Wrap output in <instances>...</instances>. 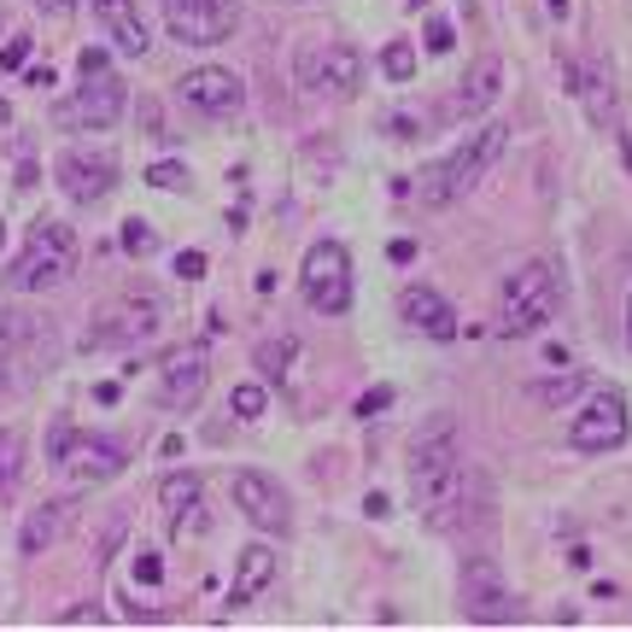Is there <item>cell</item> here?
<instances>
[{
  "instance_id": "6da1fadb",
  "label": "cell",
  "mask_w": 632,
  "mask_h": 632,
  "mask_svg": "<svg viewBox=\"0 0 632 632\" xmlns=\"http://www.w3.org/2000/svg\"><path fill=\"white\" fill-rule=\"evenodd\" d=\"M411 486H416V504L422 516L445 527L452 509L463 504V439H457V422L452 416H434L416 434L411 445Z\"/></svg>"
},
{
  "instance_id": "7a4b0ae2",
  "label": "cell",
  "mask_w": 632,
  "mask_h": 632,
  "mask_svg": "<svg viewBox=\"0 0 632 632\" xmlns=\"http://www.w3.org/2000/svg\"><path fill=\"white\" fill-rule=\"evenodd\" d=\"M504 147H509V129L504 124H486L475 135H463V147H452L439 165H427L416 176V199H422V206H434V211L439 206H457L463 194L480 188V176L504 158Z\"/></svg>"
},
{
  "instance_id": "3957f363",
  "label": "cell",
  "mask_w": 632,
  "mask_h": 632,
  "mask_svg": "<svg viewBox=\"0 0 632 632\" xmlns=\"http://www.w3.org/2000/svg\"><path fill=\"white\" fill-rule=\"evenodd\" d=\"M557 304H562V270H557V263H550V258L521 263V270L504 281V299H498V334H509V340L539 334L545 322L557 317Z\"/></svg>"
},
{
  "instance_id": "277c9868",
  "label": "cell",
  "mask_w": 632,
  "mask_h": 632,
  "mask_svg": "<svg viewBox=\"0 0 632 632\" xmlns=\"http://www.w3.org/2000/svg\"><path fill=\"white\" fill-rule=\"evenodd\" d=\"M71 270H76V235L65 222H35L24 252H18L12 270H7V288L12 293H42V288L71 281Z\"/></svg>"
},
{
  "instance_id": "5b68a950",
  "label": "cell",
  "mask_w": 632,
  "mask_h": 632,
  "mask_svg": "<svg viewBox=\"0 0 632 632\" xmlns=\"http://www.w3.org/2000/svg\"><path fill=\"white\" fill-rule=\"evenodd\" d=\"M76 76H83V89H76V100L65 106V124L112 129L117 117H124V106H129L124 76L112 71V59L100 53V48H83V59H76Z\"/></svg>"
},
{
  "instance_id": "8992f818",
  "label": "cell",
  "mask_w": 632,
  "mask_h": 632,
  "mask_svg": "<svg viewBox=\"0 0 632 632\" xmlns=\"http://www.w3.org/2000/svg\"><path fill=\"white\" fill-rule=\"evenodd\" d=\"M299 293L311 311L322 317H345L352 311V258H345L340 240H317L299 263Z\"/></svg>"
},
{
  "instance_id": "52a82bcc",
  "label": "cell",
  "mask_w": 632,
  "mask_h": 632,
  "mask_svg": "<svg viewBox=\"0 0 632 632\" xmlns=\"http://www.w3.org/2000/svg\"><path fill=\"white\" fill-rule=\"evenodd\" d=\"M293 76L304 94H334V100H352L363 89V53L345 48V42H304L293 59Z\"/></svg>"
},
{
  "instance_id": "ba28073f",
  "label": "cell",
  "mask_w": 632,
  "mask_h": 632,
  "mask_svg": "<svg viewBox=\"0 0 632 632\" xmlns=\"http://www.w3.org/2000/svg\"><path fill=\"white\" fill-rule=\"evenodd\" d=\"M53 463L71 486H100L124 475V445L100 434H76V427H53Z\"/></svg>"
},
{
  "instance_id": "9c48e42d",
  "label": "cell",
  "mask_w": 632,
  "mask_h": 632,
  "mask_svg": "<svg viewBox=\"0 0 632 632\" xmlns=\"http://www.w3.org/2000/svg\"><path fill=\"white\" fill-rule=\"evenodd\" d=\"M165 24H170L176 42H188V48H217L235 35L240 7L235 0H165Z\"/></svg>"
},
{
  "instance_id": "30bf717a",
  "label": "cell",
  "mask_w": 632,
  "mask_h": 632,
  "mask_svg": "<svg viewBox=\"0 0 632 632\" xmlns=\"http://www.w3.org/2000/svg\"><path fill=\"white\" fill-rule=\"evenodd\" d=\"M626 434H632V416H626V398L615 386H598L586 398V411L574 416V427H568L574 452H615V445H626Z\"/></svg>"
},
{
  "instance_id": "8fae6325",
  "label": "cell",
  "mask_w": 632,
  "mask_h": 632,
  "mask_svg": "<svg viewBox=\"0 0 632 632\" xmlns=\"http://www.w3.org/2000/svg\"><path fill=\"white\" fill-rule=\"evenodd\" d=\"M463 615L480 621V626L516 621V603H509V586H504L493 557H468L463 562Z\"/></svg>"
},
{
  "instance_id": "7c38bea8",
  "label": "cell",
  "mask_w": 632,
  "mask_h": 632,
  "mask_svg": "<svg viewBox=\"0 0 632 632\" xmlns=\"http://www.w3.org/2000/svg\"><path fill=\"white\" fill-rule=\"evenodd\" d=\"M59 188H65V199H76V206H94V199H106L117 188V158L112 153H83L71 147L65 158L53 165Z\"/></svg>"
},
{
  "instance_id": "4fadbf2b",
  "label": "cell",
  "mask_w": 632,
  "mask_h": 632,
  "mask_svg": "<svg viewBox=\"0 0 632 632\" xmlns=\"http://www.w3.org/2000/svg\"><path fill=\"white\" fill-rule=\"evenodd\" d=\"M235 509L258 527V533H288V527H293L288 493H281L270 475H258V468H240V475H235Z\"/></svg>"
},
{
  "instance_id": "5bb4252c",
  "label": "cell",
  "mask_w": 632,
  "mask_h": 632,
  "mask_svg": "<svg viewBox=\"0 0 632 632\" xmlns=\"http://www.w3.org/2000/svg\"><path fill=\"white\" fill-rule=\"evenodd\" d=\"M165 329V311H158V299H117L106 317H100V329H89V345H141Z\"/></svg>"
},
{
  "instance_id": "9a60e30c",
  "label": "cell",
  "mask_w": 632,
  "mask_h": 632,
  "mask_svg": "<svg viewBox=\"0 0 632 632\" xmlns=\"http://www.w3.org/2000/svg\"><path fill=\"white\" fill-rule=\"evenodd\" d=\"M206 381H211L206 345H176V352L165 358V381H158V398H165L170 411H194V404L206 398Z\"/></svg>"
},
{
  "instance_id": "2e32d148",
  "label": "cell",
  "mask_w": 632,
  "mask_h": 632,
  "mask_svg": "<svg viewBox=\"0 0 632 632\" xmlns=\"http://www.w3.org/2000/svg\"><path fill=\"white\" fill-rule=\"evenodd\" d=\"M182 100H188L194 112H206V117H235L240 106H247V89H240V76L235 71H222V65H199L182 76Z\"/></svg>"
},
{
  "instance_id": "e0dca14e",
  "label": "cell",
  "mask_w": 632,
  "mask_h": 632,
  "mask_svg": "<svg viewBox=\"0 0 632 632\" xmlns=\"http://www.w3.org/2000/svg\"><path fill=\"white\" fill-rule=\"evenodd\" d=\"M398 311H404V322H411L416 334H427V340H457V311H452V304H445L434 288H404Z\"/></svg>"
},
{
  "instance_id": "ac0fdd59",
  "label": "cell",
  "mask_w": 632,
  "mask_h": 632,
  "mask_svg": "<svg viewBox=\"0 0 632 632\" xmlns=\"http://www.w3.org/2000/svg\"><path fill=\"white\" fill-rule=\"evenodd\" d=\"M498 94H504V65L493 53L475 59V71L463 76V89H457V117H480V112H493L498 106Z\"/></svg>"
},
{
  "instance_id": "d6986e66",
  "label": "cell",
  "mask_w": 632,
  "mask_h": 632,
  "mask_svg": "<svg viewBox=\"0 0 632 632\" xmlns=\"http://www.w3.org/2000/svg\"><path fill=\"white\" fill-rule=\"evenodd\" d=\"M158 504H165V516H170V533H194L199 527V475H165V486H158Z\"/></svg>"
},
{
  "instance_id": "ffe728a7",
  "label": "cell",
  "mask_w": 632,
  "mask_h": 632,
  "mask_svg": "<svg viewBox=\"0 0 632 632\" xmlns=\"http://www.w3.org/2000/svg\"><path fill=\"white\" fill-rule=\"evenodd\" d=\"M270 580H276V550L270 545H247L240 550V568H235V586H229V609H247Z\"/></svg>"
},
{
  "instance_id": "44dd1931",
  "label": "cell",
  "mask_w": 632,
  "mask_h": 632,
  "mask_svg": "<svg viewBox=\"0 0 632 632\" xmlns=\"http://www.w3.org/2000/svg\"><path fill=\"white\" fill-rule=\"evenodd\" d=\"M94 12H100V24L112 30L117 53H129V59H141V53H147V24L135 18V7H129V0H94Z\"/></svg>"
},
{
  "instance_id": "7402d4cb",
  "label": "cell",
  "mask_w": 632,
  "mask_h": 632,
  "mask_svg": "<svg viewBox=\"0 0 632 632\" xmlns=\"http://www.w3.org/2000/svg\"><path fill=\"white\" fill-rule=\"evenodd\" d=\"M65 521H71V504H42V509H30V521H24V533H18V550L24 557H42V550L65 533Z\"/></svg>"
},
{
  "instance_id": "603a6c76",
  "label": "cell",
  "mask_w": 632,
  "mask_h": 632,
  "mask_svg": "<svg viewBox=\"0 0 632 632\" xmlns=\"http://www.w3.org/2000/svg\"><path fill=\"white\" fill-rule=\"evenodd\" d=\"M293 358H299V340L293 334H270V340H258V352H252L263 381H288L293 375Z\"/></svg>"
},
{
  "instance_id": "cb8c5ba5",
  "label": "cell",
  "mask_w": 632,
  "mask_h": 632,
  "mask_svg": "<svg viewBox=\"0 0 632 632\" xmlns=\"http://www.w3.org/2000/svg\"><path fill=\"white\" fill-rule=\"evenodd\" d=\"M24 480V434H0V493H12V486Z\"/></svg>"
},
{
  "instance_id": "d4e9b609",
  "label": "cell",
  "mask_w": 632,
  "mask_h": 632,
  "mask_svg": "<svg viewBox=\"0 0 632 632\" xmlns=\"http://www.w3.org/2000/svg\"><path fill=\"white\" fill-rule=\"evenodd\" d=\"M381 71L393 76V83H411V76H416V48L386 42V48H381Z\"/></svg>"
},
{
  "instance_id": "484cf974",
  "label": "cell",
  "mask_w": 632,
  "mask_h": 632,
  "mask_svg": "<svg viewBox=\"0 0 632 632\" xmlns=\"http://www.w3.org/2000/svg\"><path fill=\"white\" fill-rule=\"evenodd\" d=\"M117 247H124L129 258H153V247H158L153 222H141V217H129V222H124V235H117Z\"/></svg>"
},
{
  "instance_id": "4316f807",
  "label": "cell",
  "mask_w": 632,
  "mask_h": 632,
  "mask_svg": "<svg viewBox=\"0 0 632 632\" xmlns=\"http://www.w3.org/2000/svg\"><path fill=\"white\" fill-rule=\"evenodd\" d=\"M580 386H586V375H580V370H568V375H557V381H539V386H533V398H539V404H568V398L580 393Z\"/></svg>"
},
{
  "instance_id": "83f0119b",
  "label": "cell",
  "mask_w": 632,
  "mask_h": 632,
  "mask_svg": "<svg viewBox=\"0 0 632 632\" xmlns=\"http://www.w3.org/2000/svg\"><path fill=\"white\" fill-rule=\"evenodd\" d=\"M229 404H235L240 422H252V416H263V404H270V398H263L258 381H247V386H235V393H229Z\"/></svg>"
},
{
  "instance_id": "f1b7e54d",
  "label": "cell",
  "mask_w": 632,
  "mask_h": 632,
  "mask_svg": "<svg viewBox=\"0 0 632 632\" xmlns=\"http://www.w3.org/2000/svg\"><path fill=\"white\" fill-rule=\"evenodd\" d=\"M422 42H427V53H452V48H457V30L445 24V18H434V24H427V35H422Z\"/></svg>"
},
{
  "instance_id": "f546056e",
  "label": "cell",
  "mask_w": 632,
  "mask_h": 632,
  "mask_svg": "<svg viewBox=\"0 0 632 632\" xmlns=\"http://www.w3.org/2000/svg\"><path fill=\"white\" fill-rule=\"evenodd\" d=\"M147 182H153V188H165V194H176V188H188V170H182V165H153Z\"/></svg>"
},
{
  "instance_id": "4dcf8cb0",
  "label": "cell",
  "mask_w": 632,
  "mask_h": 632,
  "mask_svg": "<svg viewBox=\"0 0 632 632\" xmlns=\"http://www.w3.org/2000/svg\"><path fill=\"white\" fill-rule=\"evenodd\" d=\"M381 411H393V386H375V393H363V398H358V416H363V422L381 416Z\"/></svg>"
},
{
  "instance_id": "1f68e13d",
  "label": "cell",
  "mask_w": 632,
  "mask_h": 632,
  "mask_svg": "<svg viewBox=\"0 0 632 632\" xmlns=\"http://www.w3.org/2000/svg\"><path fill=\"white\" fill-rule=\"evenodd\" d=\"M135 580L141 586H158V580H165V562H158L153 550H141V557H135Z\"/></svg>"
},
{
  "instance_id": "d6a6232c",
  "label": "cell",
  "mask_w": 632,
  "mask_h": 632,
  "mask_svg": "<svg viewBox=\"0 0 632 632\" xmlns=\"http://www.w3.org/2000/svg\"><path fill=\"white\" fill-rule=\"evenodd\" d=\"M24 59H30V35H12V42L0 48V65H7V71H18Z\"/></svg>"
},
{
  "instance_id": "836d02e7",
  "label": "cell",
  "mask_w": 632,
  "mask_h": 632,
  "mask_svg": "<svg viewBox=\"0 0 632 632\" xmlns=\"http://www.w3.org/2000/svg\"><path fill=\"white\" fill-rule=\"evenodd\" d=\"M176 276L182 281H199V276H206V252H176Z\"/></svg>"
},
{
  "instance_id": "e575fe53",
  "label": "cell",
  "mask_w": 632,
  "mask_h": 632,
  "mask_svg": "<svg viewBox=\"0 0 632 632\" xmlns=\"http://www.w3.org/2000/svg\"><path fill=\"white\" fill-rule=\"evenodd\" d=\"M363 509H370V521H381V516H393V504H386V493H370V498H363Z\"/></svg>"
},
{
  "instance_id": "d590c367",
  "label": "cell",
  "mask_w": 632,
  "mask_h": 632,
  "mask_svg": "<svg viewBox=\"0 0 632 632\" xmlns=\"http://www.w3.org/2000/svg\"><path fill=\"white\" fill-rule=\"evenodd\" d=\"M386 258H393V263H411V258H416V240H393V247H386Z\"/></svg>"
},
{
  "instance_id": "8d00e7d4",
  "label": "cell",
  "mask_w": 632,
  "mask_h": 632,
  "mask_svg": "<svg viewBox=\"0 0 632 632\" xmlns=\"http://www.w3.org/2000/svg\"><path fill=\"white\" fill-rule=\"evenodd\" d=\"M30 89H53V65H35L30 71Z\"/></svg>"
},
{
  "instance_id": "74e56055",
  "label": "cell",
  "mask_w": 632,
  "mask_h": 632,
  "mask_svg": "<svg viewBox=\"0 0 632 632\" xmlns=\"http://www.w3.org/2000/svg\"><path fill=\"white\" fill-rule=\"evenodd\" d=\"M35 7H48V12H59V18H65V12H76V0H35Z\"/></svg>"
},
{
  "instance_id": "f35d334b",
  "label": "cell",
  "mask_w": 632,
  "mask_h": 632,
  "mask_svg": "<svg viewBox=\"0 0 632 632\" xmlns=\"http://www.w3.org/2000/svg\"><path fill=\"white\" fill-rule=\"evenodd\" d=\"M545 12H550V18H557V24H562V18H568V0H545Z\"/></svg>"
},
{
  "instance_id": "ab89813d",
  "label": "cell",
  "mask_w": 632,
  "mask_h": 632,
  "mask_svg": "<svg viewBox=\"0 0 632 632\" xmlns=\"http://www.w3.org/2000/svg\"><path fill=\"white\" fill-rule=\"evenodd\" d=\"M626 345H632V299H626Z\"/></svg>"
},
{
  "instance_id": "60d3db41",
  "label": "cell",
  "mask_w": 632,
  "mask_h": 632,
  "mask_svg": "<svg viewBox=\"0 0 632 632\" xmlns=\"http://www.w3.org/2000/svg\"><path fill=\"white\" fill-rule=\"evenodd\" d=\"M7 117H12V106H7V100H0V124H7Z\"/></svg>"
},
{
  "instance_id": "b9f144b4",
  "label": "cell",
  "mask_w": 632,
  "mask_h": 632,
  "mask_svg": "<svg viewBox=\"0 0 632 632\" xmlns=\"http://www.w3.org/2000/svg\"><path fill=\"white\" fill-rule=\"evenodd\" d=\"M0 247H7V229H0Z\"/></svg>"
},
{
  "instance_id": "7bdbcfd3",
  "label": "cell",
  "mask_w": 632,
  "mask_h": 632,
  "mask_svg": "<svg viewBox=\"0 0 632 632\" xmlns=\"http://www.w3.org/2000/svg\"><path fill=\"white\" fill-rule=\"evenodd\" d=\"M281 7H299V0H281Z\"/></svg>"
},
{
  "instance_id": "ee69618b",
  "label": "cell",
  "mask_w": 632,
  "mask_h": 632,
  "mask_svg": "<svg viewBox=\"0 0 632 632\" xmlns=\"http://www.w3.org/2000/svg\"><path fill=\"white\" fill-rule=\"evenodd\" d=\"M0 393H7V381H0Z\"/></svg>"
},
{
  "instance_id": "f6af8a7d",
  "label": "cell",
  "mask_w": 632,
  "mask_h": 632,
  "mask_svg": "<svg viewBox=\"0 0 632 632\" xmlns=\"http://www.w3.org/2000/svg\"><path fill=\"white\" fill-rule=\"evenodd\" d=\"M411 7H422V0H411Z\"/></svg>"
}]
</instances>
